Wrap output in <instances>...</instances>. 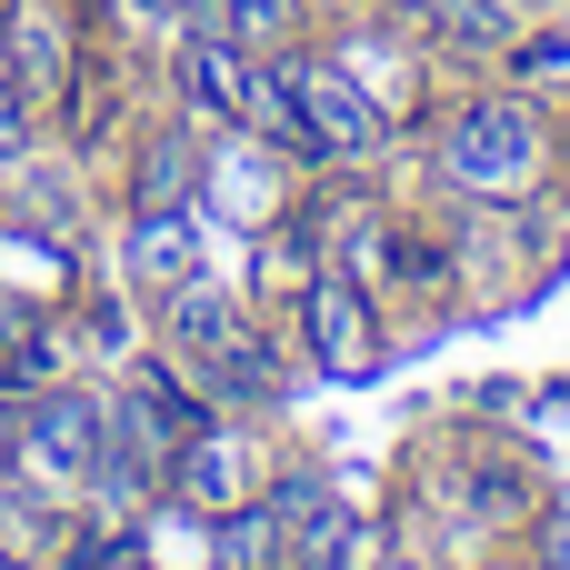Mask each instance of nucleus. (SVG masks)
I'll list each match as a JSON object with an SVG mask.
<instances>
[{
  "label": "nucleus",
  "instance_id": "obj_1",
  "mask_svg": "<svg viewBox=\"0 0 570 570\" xmlns=\"http://www.w3.org/2000/svg\"><path fill=\"white\" fill-rule=\"evenodd\" d=\"M441 170L471 180V190H521L541 170V120L521 100H471L451 130H441Z\"/></svg>",
  "mask_w": 570,
  "mask_h": 570
},
{
  "label": "nucleus",
  "instance_id": "obj_2",
  "mask_svg": "<svg viewBox=\"0 0 570 570\" xmlns=\"http://www.w3.org/2000/svg\"><path fill=\"white\" fill-rule=\"evenodd\" d=\"M291 100H301V160H361V150H381V100H361L341 70L291 60Z\"/></svg>",
  "mask_w": 570,
  "mask_h": 570
},
{
  "label": "nucleus",
  "instance_id": "obj_3",
  "mask_svg": "<svg viewBox=\"0 0 570 570\" xmlns=\"http://www.w3.org/2000/svg\"><path fill=\"white\" fill-rule=\"evenodd\" d=\"M10 441H20L50 481H100V461H110V411H100L90 391H50V401H30V421H10Z\"/></svg>",
  "mask_w": 570,
  "mask_h": 570
},
{
  "label": "nucleus",
  "instance_id": "obj_4",
  "mask_svg": "<svg viewBox=\"0 0 570 570\" xmlns=\"http://www.w3.org/2000/svg\"><path fill=\"white\" fill-rule=\"evenodd\" d=\"M301 311H311V351H321V371L351 381V371L371 361V311H361V291H351V281H311Z\"/></svg>",
  "mask_w": 570,
  "mask_h": 570
},
{
  "label": "nucleus",
  "instance_id": "obj_5",
  "mask_svg": "<svg viewBox=\"0 0 570 570\" xmlns=\"http://www.w3.org/2000/svg\"><path fill=\"white\" fill-rule=\"evenodd\" d=\"M170 481H180V501H190V511H230V501L250 491V451H240V441H220V431H190V441L170 451Z\"/></svg>",
  "mask_w": 570,
  "mask_h": 570
},
{
  "label": "nucleus",
  "instance_id": "obj_6",
  "mask_svg": "<svg viewBox=\"0 0 570 570\" xmlns=\"http://www.w3.org/2000/svg\"><path fill=\"white\" fill-rule=\"evenodd\" d=\"M200 361H210V391H220V401H271V391H281V361H271V351H261L240 321H230V331H220Z\"/></svg>",
  "mask_w": 570,
  "mask_h": 570
},
{
  "label": "nucleus",
  "instance_id": "obj_7",
  "mask_svg": "<svg viewBox=\"0 0 570 570\" xmlns=\"http://www.w3.org/2000/svg\"><path fill=\"white\" fill-rule=\"evenodd\" d=\"M190 100L200 110H230L240 120V100H250V60H240V40H190Z\"/></svg>",
  "mask_w": 570,
  "mask_h": 570
},
{
  "label": "nucleus",
  "instance_id": "obj_8",
  "mask_svg": "<svg viewBox=\"0 0 570 570\" xmlns=\"http://www.w3.org/2000/svg\"><path fill=\"white\" fill-rule=\"evenodd\" d=\"M130 261H140L150 281H190V210H140Z\"/></svg>",
  "mask_w": 570,
  "mask_h": 570
},
{
  "label": "nucleus",
  "instance_id": "obj_9",
  "mask_svg": "<svg viewBox=\"0 0 570 570\" xmlns=\"http://www.w3.org/2000/svg\"><path fill=\"white\" fill-rule=\"evenodd\" d=\"M40 541H50V511H40L30 491H10V481H0V561H30Z\"/></svg>",
  "mask_w": 570,
  "mask_h": 570
},
{
  "label": "nucleus",
  "instance_id": "obj_10",
  "mask_svg": "<svg viewBox=\"0 0 570 570\" xmlns=\"http://www.w3.org/2000/svg\"><path fill=\"white\" fill-rule=\"evenodd\" d=\"M220 561H230V570H271V561H281V511H240L230 541H220Z\"/></svg>",
  "mask_w": 570,
  "mask_h": 570
},
{
  "label": "nucleus",
  "instance_id": "obj_11",
  "mask_svg": "<svg viewBox=\"0 0 570 570\" xmlns=\"http://www.w3.org/2000/svg\"><path fill=\"white\" fill-rule=\"evenodd\" d=\"M0 361H10V381H30L40 371V341H30V311L0 291Z\"/></svg>",
  "mask_w": 570,
  "mask_h": 570
},
{
  "label": "nucleus",
  "instance_id": "obj_12",
  "mask_svg": "<svg viewBox=\"0 0 570 570\" xmlns=\"http://www.w3.org/2000/svg\"><path fill=\"white\" fill-rule=\"evenodd\" d=\"M431 10H441L451 40H501V10H491V0H431Z\"/></svg>",
  "mask_w": 570,
  "mask_h": 570
},
{
  "label": "nucleus",
  "instance_id": "obj_13",
  "mask_svg": "<svg viewBox=\"0 0 570 570\" xmlns=\"http://www.w3.org/2000/svg\"><path fill=\"white\" fill-rule=\"evenodd\" d=\"M20 70H30V80H50V70H60V40H50L40 20H20Z\"/></svg>",
  "mask_w": 570,
  "mask_h": 570
},
{
  "label": "nucleus",
  "instance_id": "obj_14",
  "mask_svg": "<svg viewBox=\"0 0 570 570\" xmlns=\"http://www.w3.org/2000/svg\"><path fill=\"white\" fill-rule=\"evenodd\" d=\"M521 70H531V80H541V70H570V30H541V40L521 50Z\"/></svg>",
  "mask_w": 570,
  "mask_h": 570
},
{
  "label": "nucleus",
  "instance_id": "obj_15",
  "mask_svg": "<svg viewBox=\"0 0 570 570\" xmlns=\"http://www.w3.org/2000/svg\"><path fill=\"white\" fill-rule=\"evenodd\" d=\"M541 570H570V521H541Z\"/></svg>",
  "mask_w": 570,
  "mask_h": 570
},
{
  "label": "nucleus",
  "instance_id": "obj_16",
  "mask_svg": "<svg viewBox=\"0 0 570 570\" xmlns=\"http://www.w3.org/2000/svg\"><path fill=\"white\" fill-rule=\"evenodd\" d=\"M0 150H20V90H0Z\"/></svg>",
  "mask_w": 570,
  "mask_h": 570
},
{
  "label": "nucleus",
  "instance_id": "obj_17",
  "mask_svg": "<svg viewBox=\"0 0 570 570\" xmlns=\"http://www.w3.org/2000/svg\"><path fill=\"white\" fill-rule=\"evenodd\" d=\"M0 451H10V411H0Z\"/></svg>",
  "mask_w": 570,
  "mask_h": 570
},
{
  "label": "nucleus",
  "instance_id": "obj_18",
  "mask_svg": "<svg viewBox=\"0 0 570 570\" xmlns=\"http://www.w3.org/2000/svg\"><path fill=\"white\" fill-rule=\"evenodd\" d=\"M140 10H170V0H140Z\"/></svg>",
  "mask_w": 570,
  "mask_h": 570
},
{
  "label": "nucleus",
  "instance_id": "obj_19",
  "mask_svg": "<svg viewBox=\"0 0 570 570\" xmlns=\"http://www.w3.org/2000/svg\"><path fill=\"white\" fill-rule=\"evenodd\" d=\"M381 570H411V561H381Z\"/></svg>",
  "mask_w": 570,
  "mask_h": 570
}]
</instances>
